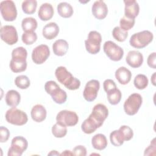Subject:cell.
Returning a JSON list of instances; mask_svg holds the SVG:
<instances>
[{
  "mask_svg": "<svg viewBox=\"0 0 156 156\" xmlns=\"http://www.w3.org/2000/svg\"><path fill=\"white\" fill-rule=\"evenodd\" d=\"M55 75L57 80L68 90H76L80 87V81L73 77L72 74L68 71L64 66H61L57 68Z\"/></svg>",
  "mask_w": 156,
  "mask_h": 156,
  "instance_id": "6da1fadb",
  "label": "cell"
},
{
  "mask_svg": "<svg viewBox=\"0 0 156 156\" xmlns=\"http://www.w3.org/2000/svg\"><path fill=\"white\" fill-rule=\"evenodd\" d=\"M153 34L146 30L133 34L129 40L130 44L136 49H142L147 46L153 40Z\"/></svg>",
  "mask_w": 156,
  "mask_h": 156,
  "instance_id": "7a4b0ae2",
  "label": "cell"
},
{
  "mask_svg": "<svg viewBox=\"0 0 156 156\" xmlns=\"http://www.w3.org/2000/svg\"><path fill=\"white\" fill-rule=\"evenodd\" d=\"M5 117L9 123L16 126L24 125L28 121L27 114L16 107H12L9 109L6 112Z\"/></svg>",
  "mask_w": 156,
  "mask_h": 156,
  "instance_id": "3957f363",
  "label": "cell"
},
{
  "mask_svg": "<svg viewBox=\"0 0 156 156\" xmlns=\"http://www.w3.org/2000/svg\"><path fill=\"white\" fill-rule=\"evenodd\" d=\"M143 102L141 96L138 93L130 94L124 104V110L129 116L135 115L139 110Z\"/></svg>",
  "mask_w": 156,
  "mask_h": 156,
  "instance_id": "277c9868",
  "label": "cell"
},
{
  "mask_svg": "<svg viewBox=\"0 0 156 156\" xmlns=\"http://www.w3.org/2000/svg\"><path fill=\"white\" fill-rule=\"evenodd\" d=\"M102 37L99 32L92 30L88 34L87 40L85 41L86 50L91 54H98L101 49Z\"/></svg>",
  "mask_w": 156,
  "mask_h": 156,
  "instance_id": "5b68a950",
  "label": "cell"
},
{
  "mask_svg": "<svg viewBox=\"0 0 156 156\" xmlns=\"http://www.w3.org/2000/svg\"><path fill=\"white\" fill-rule=\"evenodd\" d=\"M28 142L27 140L21 136L14 137L11 142V146L9 149L8 156H21L27 149Z\"/></svg>",
  "mask_w": 156,
  "mask_h": 156,
  "instance_id": "8992f818",
  "label": "cell"
},
{
  "mask_svg": "<svg viewBox=\"0 0 156 156\" xmlns=\"http://www.w3.org/2000/svg\"><path fill=\"white\" fill-rule=\"evenodd\" d=\"M0 11L3 19L6 21H13L16 18V7L13 1L7 0L1 1Z\"/></svg>",
  "mask_w": 156,
  "mask_h": 156,
  "instance_id": "52a82bcc",
  "label": "cell"
},
{
  "mask_svg": "<svg viewBox=\"0 0 156 156\" xmlns=\"http://www.w3.org/2000/svg\"><path fill=\"white\" fill-rule=\"evenodd\" d=\"M103 49L107 56L113 61H119L123 57V49L112 41H105L103 46Z\"/></svg>",
  "mask_w": 156,
  "mask_h": 156,
  "instance_id": "ba28073f",
  "label": "cell"
},
{
  "mask_svg": "<svg viewBox=\"0 0 156 156\" xmlns=\"http://www.w3.org/2000/svg\"><path fill=\"white\" fill-rule=\"evenodd\" d=\"M56 121L57 122L66 127L74 126L77 124L79 117L76 112L64 110L58 113L56 116Z\"/></svg>",
  "mask_w": 156,
  "mask_h": 156,
  "instance_id": "9c48e42d",
  "label": "cell"
},
{
  "mask_svg": "<svg viewBox=\"0 0 156 156\" xmlns=\"http://www.w3.org/2000/svg\"><path fill=\"white\" fill-rule=\"evenodd\" d=\"M1 38L9 45L15 44L18 40L16 28L11 25H5L1 28Z\"/></svg>",
  "mask_w": 156,
  "mask_h": 156,
  "instance_id": "30bf717a",
  "label": "cell"
},
{
  "mask_svg": "<svg viewBox=\"0 0 156 156\" xmlns=\"http://www.w3.org/2000/svg\"><path fill=\"white\" fill-rule=\"evenodd\" d=\"M50 55V50L46 44H40L35 47L32 52V61L37 65L43 63Z\"/></svg>",
  "mask_w": 156,
  "mask_h": 156,
  "instance_id": "8fae6325",
  "label": "cell"
},
{
  "mask_svg": "<svg viewBox=\"0 0 156 156\" xmlns=\"http://www.w3.org/2000/svg\"><path fill=\"white\" fill-rule=\"evenodd\" d=\"M100 88V83L98 80L92 79L88 81L83 91L84 99L88 102L94 101L98 96V92Z\"/></svg>",
  "mask_w": 156,
  "mask_h": 156,
  "instance_id": "7c38bea8",
  "label": "cell"
},
{
  "mask_svg": "<svg viewBox=\"0 0 156 156\" xmlns=\"http://www.w3.org/2000/svg\"><path fill=\"white\" fill-rule=\"evenodd\" d=\"M108 115V110L107 107L102 104H98L94 106L92 112L89 116L101 126Z\"/></svg>",
  "mask_w": 156,
  "mask_h": 156,
  "instance_id": "4fadbf2b",
  "label": "cell"
},
{
  "mask_svg": "<svg viewBox=\"0 0 156 156\" xmlns=\"http://www.w3.org/2000/svg\"><path fill=\"white\" fill-rule=\"evenodd\" d=\"M93 16L98 20L104 19L108 13V8L106 4L101 0L95 1L91 8Z\"/></svg>",
  "mask_w": 156,
  "mask_h": 156,
  "instance_id": "5bb4252c",
  "label": "cell"
},
{
  "mask_svg": "<svg viewBox=\"0 0 156 156\" xmlns=\"http://www.w3.org/2000/svg\"><path fill=\"white\" fill-rule=\"evenodd\" d=\"M126 61L130 67L139 68L143 64V55L138 51H130L126 56Z\"/></svg>",
  "mask_w": 156,
  "mask_h": 156,
  "instance_id": "9a60e30c",
  "label": "cell"
},
{
  "mask_svg": "<svg viewBox=\"0 0 156 156\" xmlns=\"http://www.w3.org/2000/svg\"><path fill=\"white\" fill-rule=\"evenodd\" d=\"M124 2L125 4V16L129 18L135 19L140 12V7L138 2L135 0L124 1Z\"/></svg>",
  "mask_w": 156,
  "mask_h": 156,
  "instance_id": "2e32d148",
  "label": "cell"
},
{
  "mask_svg": "<svg viewBox=\"0 0 156 156\" xmlns=\"http://www.w3.org/2000/svg\"><path fill=\"white\" fill-rule=\"evenodd\" d=\"M46 110L44 107L41 104H37L34 105L30 112L32 119L37 122L43 121L46 118Z\"/></svg>",
  "mask_w": 156,
  "mask_h": 156,
  "instance_id": "e0dca14e",
  "label": "cell"
},
{
  "mask_svg": "<svg viewBox=\"0 0 156 156\" xmlns=\"http://www.w3.org/2000/svg\"><path fill=\"white\" fill-rule=\"evenodd\" d=\"M59 32V27L57 23L51 22L46 24L42 31L43 37L48 40H52L55 38Z\"/></svg>",
  "mask_w": 156,
  "mask_h": 156,
  "instance_id": "ac0fdd59",
  "label": "cell"
},
{
  "mask_svg": "<svg viewBox=\"0 0 156 156\" xmlns=\"http://www.w3.org/2000/svg\"><path fill=\"white\" fill-rule=\"evenodd\" d=\"M115 75L118 82L122 85L127 84L130 81L132 77L130 71L124 66L118 68L115 71Z\"/></svg>",
  "mask_w": 156,
  "mask_h": 156,
  "instance_id": "d6986e66",
  "label": "cell"
},
{
  "mask_svg": "<svg viewBox=\"0 0 156 156\" xmlns=\"http://www.w3.org/2000/svg\"><path fill=\"white\" fill-rule=\"evenodd\" d=\"M54 9L49 3H44L39 8L38 16L42 21H48L51 20L54 15Z\"/></svg>",
  "mask_w": 156,
  "mask_h": 156,
  "instance_id": "ffe728a7",
  "label": "cell"
},
{
  "mask_svg": "<svg viewBox=\"0 0 156 156\" xmlns=\"http://www.w3.org/2000/svg\"><path fill=\"white\" fill-rule=\"evenodd\" d=\"M9 66L11 71L15 73L24 71L27 68L26 58L17 57L12 58Z\"/></svg>",
  "mask_w": 156,
  "mask_h": 156,
  "instance_id": "44dd1931",
  "label": "cell"
},
{
  "mask_svg": "<svg viewBox=\"0 0 156 156\" xmlns=\"http://www.w3.org/2000/svg\"><path fill=\"white\" fill-rule=\"evenodd\" d=\"M69 48L68 42L63 39L56 40L52 44V50L54 54L57 56L65 55Z\"/></svg>",
  "mask_w": 156,
  "mask_h": 156,
  "instance_id": "7402d4cb",
  "label": "cell"
},
{
  "mask_svg": "<svg viewBox=\"0 0 156 156\" xmlns=\"http://www.w3.org/2000/svg\"><path fill=\"white\" fill-rule=\"evenodd\" d=\"M5 99L7 105L12 107H16L20 102L21 95L17 91L10 90L6 93Z\"/></svg>",
  "mask_w": 156,
  "mask_h": 156,
  "instance_id": "603a6c76",
  "label": "cell"
},
{
  "mask_svg": "<svg viewBox=\"0 0 156 156\" xmlns=\"http://www.w3.org/2000/svg\"><path fill=\"white\" fill-rule=\"evenodd\" d=\"M107 140L106 136L102 133H98L94 135L91 139V144L95 149L102 151L107 146Z\"/></svg>",
  "mask_w": 156,
  "mask_h": 156,
  "instance_id": "cb8c5ba5",
  "label": "cell"
},
{
  "mask_svg": "<svg viewBox=\"0 0 156 156\" xmlns=\"http://www.w3.org/2000/svg\"><path fill=\"white\" fill-rule=\"evenodd\" d=\"M100 127V125L98 124L90 116L84 120L81 125V129L82 131L86 134H91L93 133L98 128Z\"/></svg>",
  "mask_w": 156,
  "mask_h": 156,
  "instance_id": "d4e9b609",
  "label": "cell"
},
{
  "mask_svg": "<svg viewBox=\"0 0 156 156\" xmlns=\"http://www.w3.org/2000/svg\"><path fill=\"white\" fill-rule=\"evenodd\" d=\"M57 12L60 16L65 18H70L74 12L72 6L66 2H62L58 4Z\"/></svg>",
  "mask_w": 156,
  "mask_h": 156,
  "instance_id": "484cf974",
  "label": "cell"
},
{
  "mask_svg": "<svg viewBox=\"0 0 156 156\" xmlns=\"http://www.w3.org/2000/svg\"><path fill=\"white\" fill-rule=\"evenodd\" d=\"M37 25V20L32 17L25 18L21 22V27L24 32H34Z\"/></svg>",
  "mask_w": 156,
  "mask_h": 156,
  "instance_id": "4316f807",
  "label": "cell"
},
{
  "mask_svg": "<svg viewBox=\"0 0 156 156\" xmlns=\"http://www.w3.org/2000/svg\"><path fill=\"white\" fill-rule=\"evenodd\" d=\"M110 140L111 141V143L116 147L121 146L122 144H123L124 142V138L121 132V131L118 130H115L111 132L110 135Z\"/></svg>",
  "mask_w": 156,
  "mask_h": 156,
  "instance_id": "83f0119b",
  "label": "cell"
},
{
  "mask_svg": "<svg viewBox=\"0 0 156 156\" xmlns=\"http://www.w3.org/2000/svg\"><path fill=\"white\" fill-rule=\"evenodd\" d=\"M22 10L26 14H33L35 12L37 2L35 0H26L22 2Z\"/></svg>",
  "mask_w": 156,
  "mask_h": 156,
  "instance_id": "f1b7e54d",
  "label": "cell"
},
{
  "mask_svg": "<svg viewBox=\"0 0 156 156\" xmlns=\"http://www.w3.org/2000/svg\"><path fill=\"white\" fill-rule=\"evenodd\" d=\"M148 83L149 81L147 77L144 74H142L136 75L133 80L135 87L138 90H143L146 88L148 85Z\"/></svg>",
  "mask_w": 156,
  "mask_h": 156,
  "instance_id": "f546056e",
  "label": "cell"
},
{
  "mask_svg": "<svg viewBox=\"0 0 156 156\" xmlns=\"http://www.w3.org/2000/svg\"><path fill=\"white\" fill-rule=\"evenodd\" d=\"M107 94L108 101L112 105L118 104L120 102L122 97L121 92L118 88H116L107 93Z\"/></svg>",
  "mask_w": 156,
  "mask_h": 156,
  "instance_id": "4dcf8cb0",
  "label": "cell"
},
{
  "mask_svg": "<svg viewBox=\"0 0 156 156\" xmlns=\"http://www.w3.org/2000/svg\"><path fill=\"white\" fill-rule=\"evenodd\" d=\"M52 133L56 138H63L67 133L66 126L57 122L52 127Z\"/></svg>",
  "mask_w": 156,
  "mask_h": 156,
  "instance_id": "1f68e13d",
  "label": "cell"
},
{
  "mask_svg": "<svg viewBox=\"0 0 156 156\" xmlns=\"http://www.w3.org/2000/svg\"><path fill=\"white\" fill-rule=\"evenodd\" d=\"M112 35L116 40L119 42H122L124 41L127 38L128 36V32L127 31L122 29L120 27L116 26L114 27L112 30Z\"/></svg>",
  "mask_w": 156,
  "mask_h": 156,
  "instance_id": "d6a6232c",
  "label": "cell"
},
{
  "mask_svg": "<svg viewBox=\"0 0 156 156\" xmlns=\"http://www.w3.org/2000/svg\"><path fill=\"white\" fill-rule=\"evenodd\" d=\"M15 84L20 89H26L30 86V82L27 76L25 75H20L15 78Z\"/></svg>",
  "mask_w": 156,
  "mask_h": 156,
  "instance_id": "836d02e7",
  "label": "cell"
},
{
  "mask_svg": "<svg viewBox=\"0 0 156 156\" xmlns=\"http://www.w3.org/2000/svg\"><path fill=\"white\" fill-rule=\"evenodd\" d=\"M52 100L57 104H62L66 101L67 94L65 91L60 88L51 96Z\"/></svg>",
  "mask_w": 156,
  "mask_h": 156,
  "instance_id": "e575fe53",
  "label": "cell"
},
{
  "mask_svg": "<svg viewBox=\"0 0 156 156\" xmlns=\"http://www.w3.org/2000/svg\"><path fill=\"white\" fill-rule=\"evenodd\" d=\"M21 39L24 44H32L37 40V35L35 32H24L22 35Z\"/></svg>",
  "mask_w": 156,
  "mask_h": 156,
  "instance_id": "d590c367",
  "label": "cell"
},
{
  "mask_svg": "<svg viewBox=\"0 0 156 156\" xmlns=\"http://www.w3.org/2000/svg\"><path fill=\"white\" fill-rule=\"evenodd\" d=\"M135 23V19L129 18L124 16L122 18H121L119 21L120 27L124 30L127 31L133 27Z\"/></svg>",
  "mask_w": 156,
  "mask_h": 156,
  "instance_id": "8d00e7d4",
  "label": "cell"
},
{
  "mask_svg": "<svg viewBox=\"0 0 156 156\" xmlns=\"http://www.w3.org/2000/svg\"><path fill=\"white\" fill-rule=\"evenodd\" d=\"M59 85L53 80H49L46 82L44 85V90L46 92L52 96L57 91L60 89Z\"/></svg>",
  "mask_w": 156,
  "mask_h": 156,
  "instance_id": "74e56055",
  "label": "cell"
},
{
  "mask_svg": "<svg viewBox=\"0 0 156 156\" xmlns=\"http://www.w3.org/2000/svg\"><path fill=\"white\" fill-rule=\"evenodd\" d=\"M119 130L122 133L125 141L130 140L133 136V132L132 129L127 126H122L120 127Z\"/></svg>",
  "mask_w": 156,
  "mask_h": 156,
  "instance_id": "f35d334b",
  "label": "cell"
},
{
  "mask_svg": "<svg viewBox=\"0 0 156 156\" xmlns=\"http://www.w3.org/2000/svg\"><path fill=\"white\" fill-rule=\"evenodd\" d=\"M27 52L23 47H18L14 49L12 52V58H27Z\"/></svg>",
  "mask_w": 156,
  "mask_h": 156,
  "instance_id": "ab89813d",
  "label": "cell"
},
{
  "mask_svg": "<svg viewBox=\"0 0 156 156\" xmlns=\"http://www.w3.org/2000/svg\"><path fill=\"white\" fill-rule=\"evenodd\" d=\"M103 87L104 89V91L107 93L116 88V85L115 82L112 79H106L104 80L103 83Z\"/></svg>",
  "mask_w": 156,
  "mask_h": 156,
  "instance_id": "60d3db41",
  "label": "cell"
},
{
  "mask_svg": "<svg viewBox=\"0 0 156 156\" xmlns=\"http://www.w3.org/2000/svg\"><path fill=\"white\" fill-rule=\"evenodd\" d=\"M10 136V132L9 129L4 126L0 127V141L1 143L6 142Z\"/></svg>",
  "mask_w": 156,
  "mask_h": 156,
  "instance_id": "b9f144b4",
  "label": "cell"
},
{
  "mask_svg": "<svg viewBox=\"0 0 156 156\" xmlns=\"http://www.w3.org/2000/svg\"><path fill=\"white\" fill-rule=\"evenodd\" d=\"M156 151V144L155 139L154 138L151 142L150 145L146 148L144 155H155Z\"/></svg>",
  "mask_w": 156,
  "mask_h": 156,
  "instance_id": "7bdbcfd3",
  "label": "cell"
},
{
  "mask_svg": "<svg viewBox=\"0 0 156 156\" xmlns=\"http://www.w3.org/2000/svg\"><path fill=\"white\" fill-rule=\"evenodd\" d=\"M73 152L74 155L85 156L87 155V149L83 146L79 145L74 147Z\"/></svg>",
  "mask_w": 156,
  "mask_h": 156,
  "instance_id": "ee69618b",
  "label": "cell"
},
{
  "mask_svg": "<svg viewBox=\"0 0 156 156\" xmlns=\"http://www.w3.org/2000/svg\"><path fill=\"white\" fill-rule=\"evenodd\" d=\"M156 53L155 52H152L147 57V63L148 66L153 69L156 68Z\"/></svg>",
  "mask_w": 156,
  "mask_h": 156,
  "instance_id": "f6af8a7d",
  "label": "cell"
},
{
  "mask_svg": "<svg viewBox=\"0 0 156 156\" xmlns=\"http://www.w3.org/2000/svg\"><path fill=\"white\" fill-rule=\"evenodd\" d=\"M60 155H74V154L69 150H65L60 154Z\"/></svg>",
  "mask_w": 156,
  "mask_h": 156,
  "instance_id": "bcb514c9",
  "label": "cell"
},
{
  "mask_svg": "<svg viewBox=\"0 0 156 156\" xmlns=\"http://www.w3.org/2000/svg\"><path fill=\"white\" fill-rule=\"evenodd\" d=\"M48 155H60V154H59L57 151H51L48 154Z\"/></svg>",
  "mask_w": 156,
  "mask_h": 156,
  "instance_id": "7dc6e473",
  "label": "cell"
},
{
  "mask_svg": "<svg viewBox=\"0 0 156 156\" xmlns=\"http://www.w3.org/2000/svg\"><path fill=\"white\" fill-rule=\"evenodd\" d=\"M155 73H154V74L152 75L151 76V82L152 83V84L155 86Z\"/></svg>",
  "mask_w": 156,
  "mask_h": 156,
  "instance_id": "c3c4849f",
  "label": "cell"
}]
</instances>
